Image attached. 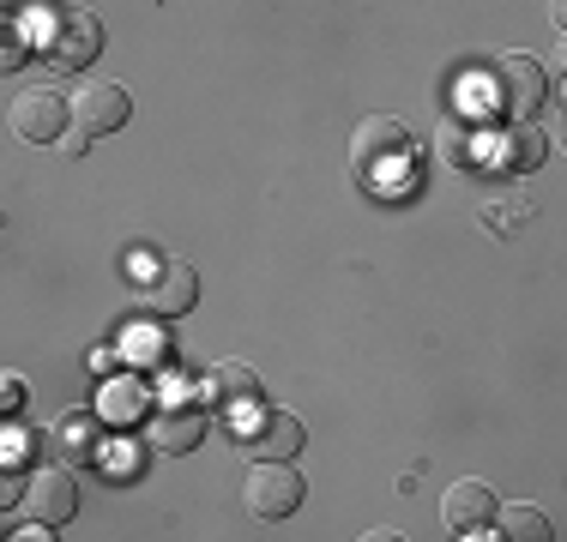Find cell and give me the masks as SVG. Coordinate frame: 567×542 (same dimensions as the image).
Masks as SVG:
<instances>
[{
	"mask_svg": "<svg viewBox=\"0 0 567 542\" xmlns=\"http://www.w3.org/2000/svg\"><path fill=\"white\" fill-rule=\"evenodd\" d=\"M411 127H404L399 115H369L357 133H350V169H357L362 187H393L411 175Z\"/></svg>",
	"mask_w": 567,
	"mask_h": 542,
	"instance_id": "6da1fadb",
	"label": "cell"
},
{
	"mask_svg": "<svg viewBox=\"0 0 567 542\" xmlns=\"http://www.w3.org/2000/svg\"><path fill=\"white\" fill-rule=\"evenodd\" d=\"M477 91L483 108H495L502 121H532L537 103H544V66L532 54H489L477 66Z\"/></svg>",
	"mask_w": 567,
	"mask_h": 542,
	"instance_id": "7a4b0ae2",
	"label": "cell"
},
{
	"mask_svg": "<svg viewBox=\"0 0 567 542\" xmlns=\"http://www.w3.org/2000/svg\"><path fill=\"white\" fill-rule=\"evenodd\" d=\"M7 121L24 145H55L73 121V91H55V85H24L19 97L7 103Z\"/></svg>",
	"mask_w": 567,
	"mask_h": 542,
	"instance_id": "3957f363",
	"label": "cell"
},
{
	"mask_svg": "<svg viewBox=\"0 0 567 542\" xmlns=\"http://www.w3.org/2000/svg\"><path fill=\"white\" fill-rule=\"evenodd\" d=\"M241 500H248L254 519L278 524L302 507V477L290 470V458H254L248 465V482H241Z\"/></svg>",
	"mask_w": 567,
	"mask_h": 542,
	"instance_id": "277c9868",
	"label": "cell"
},
{
	"mask_svg": "<svg viewBox=\"0 0 567 542\" xmlns=\"http://www.w3.org/2000/svg\"><path fill=\"white\" fill-rule=\"evenodd\" d=\"M133 115V97L110 79H85L73 91V139H103V133H121Z\"/></svg>",
	"mask_w": 567,
	"mask_h": 542,
	"instance_id": "5b68a950",
	"label": "cell"
},
{
	"mask_svg": "<svg viewBox=\"0 0 567 542\" xmlns=\"http://www.w3.org/2000/svg\"><path fill=\"white\" fill-rule=\"evenodd\" d=\"M49 54H55L61 66H85L103 54V19L85 7H66L49 19Z\"/></svg>",
	"mask_w": 567,
	"mask_h": 542,
	"instance_id": "8992f818",
	"label": "cell"
},
{
	"mask_svg": "<svg viewBox=\"0 0 567 542\" xmlns=\"http://www.w3.org/2000/svg\"><path fill=\"white\" fill-rule=\"evenodd\" d=\"M441 524H447L453 536H483L495 524V488L477 482V477L453 482L447 494H441Z\"/></svg>",
	"mask_w": 567,
	"mask_h": 542,
	"instance_id": "52a82bcc",
	"label": "cell"
},
{
	"mask_svg": "<svg viewBox=\"0 0 567 542\" xmlns=\"http://www.w3.org/2000/svg\"><path fill=\"white\" fill-rule=\"evenodd\" d=\"M24 500H31V512H37V524H66L79 512V482H73V465H43V470H31V488H24Z\"/></svg>",
	"mask_w": 567,
	"mask_h": 542,
	"instance_id": "ba28073f",
	"label": "cell"
},
{
	"mask_svg": "<svg viewBox=\"0 0 567 542\" xmlns=\"http://www.w3.org/2000/svg\"><path fill=\"white\" fill-rule=\"evenodd\" d=\"M236 440L248 446V458H296L308 434L290 410H260V423H254L248 434H236Z\"/></svg>",
	"mask_w": 567,
	"mask_h": 542,
	"instance_id": "9c48e42d",
	"label": "cell"
},
{
	"mask_svg": "<svg viewBox=\"0 0 567 542\" xmlns=\"http://www.w3.org/2000/svg\"><path fill=\"white\" fill-rule=\"evenodd\" d=\"M103 423H97V416H85V410H66L61 416V423L55 428H49V446H55V458H61V465H91V458H97L103 452V434H97Z\"/></svg>",
	"mask_w": 567,
	"mask_h": 542,
	"instance_id": "30bf717a",
	"label": "cell"
},
{
	"mask_svg": "<svg viewBox=\"0 0 567 542\" xmlns=\"http://www.w3.org/2000/svg\"><path fill=\"white\" fill-rule=\"evenodd\" d=\"M206 404H212V410L260 404V374H254L248 362H218V368H206Z\"/></svg>",
	"mask_w": 567,
	"mask_h": 542,
	"instance_id": "8fae6325",
	"label": "cell"
},
{
	"mask_svg": "<svg viewBox=\"0 0 567 542\" xmlns=\"http://www.w3.org/2000/svg\"><path fill=\"white\" fill-rule=\"evenodd\" d=\"M145 434H152L164 452H187V446H199V434H206V416L194 410V404H157L152 423H145Z\"/></svg>",
	"mask_w": 567,
	"mask_h": 542,
	"instance_id": "7c38bea8",
	"label": "cell"
},
{
	"mask_svg": "<svg viewBox=\"0 0 567 542\" xmlns=\"http://www.w3.org/2000/svg\"><path fill=\"white\" fill-rule=\"evenodd\" d=\"M145 302H152V314H187V308L199 302V278H194V265L164 260V271H157V278L145 283Z\"/></svg>",
	"mask_w": 567,
	"mask_h": 542,
	"instance_id": "4fadbf2b",
	"label": "cell"
},
{
	"mask_svg": "<svg viewBox=\"0 0 567 542\" xmlns=\"http://www.w3.org/2000/svg\"><path fill=\"white\" fill-rule=\"evenodd\" d=\"M495 536L507 542H549V512L544 507H495Z\"/></svg>",
	"mask_w": 567,
	"mask_h": 542,
	"instance_id": "5bb4252c",
	"label": "cell"
},
{
	"mask_svg": "<svg viewBox=\"0 0 567 542\" xmlns=\"http://www.w3.org/2000/svg\"><path fill=\"white\" fill-rule=\"evenodd\" d=\"M544 163V133L532 121H507L502 127V169H537Z\"/></svg>",
	"mask_w": 567,
	"mask_h": 542,
	"instance_id": "9a60e30c",
	"label": "cell"
},
{
	"mask_svg": "<svg viewBox=\"0 0 567 542\" xmlns=\"http://www.w3.org/2000/svg\"><path fill=\"white\" fill-rule=\"evenodd\" d=\"M441 157L453 163V169H471V163H477V133L465 127V121H441Z\"/></svg>",
	"mask_w": 567,
	"mask_h": 542,
	"instance_id": "2e32d148",
	"label": "cell"
},
{
	"mask_svg": "<svg viewBox=\"0 0 567 542\" xmlns=\"http://www.w3.org/2000/svg\"><path fill=\"white\" fill-rule=\"evenodd\" d=\"M525 217H532V206H519V211H507V206H489V211H483V223H489V229H507V223H525Z\"/></svg>",
	"mask_w": 567,
	"mask_h": 542,
	"instance_id": "e0dca14e",
	"label": "cell"
},
{
	"mask_svg": "<svg viewBox=\"0 0 567 542\" xmlns=\"http://www.w3.org/2000/svg\"><path fill=\"white\" fill-rule=\"evenodd\" d=\"M0 61H7V66H19V61H24V49H19V24H7V49H0Z\"/></svg>",
	"mask_w": 567,
	"mask_h": 542,
	"instance_id": "ac0fdd59",
	"label": "cell"
},
{
	"mask_svg": "<svg viewBox=\"0 0 567 542\" xmlns=\"http://www.w3.org/2000/svg\"><path fill=\"white\" fill-rule=\"evenodd\" d=\"M549 19H556V31H567V0H549Z\"/></svg>",
	"mask_w": 567,
	"mask_h": 542,
	"instance_id": "d6986e66",
	"label": "cell"
},
{
	"mask_svg": "<svg viewBox=\"0 0 567 542\" xmlns=\"http://www.w3.org/2000/svg\"><path fill=\"white\" fill-rule=\"evenodd\" d=\"M556 73L567 79V31H561V43H556Z\"/></svg>",
	"mask_w": 567,
	"mask_h": 542,
	"instance_id": "ffe728a7",
	"label": "cell"
},
{
	"mask_svg": "<svg viewBox=\"0 0 567 542\" xmlns=\"http://www.w3.org/2000/svg\"><path fill=\"white\" fill-rule=\"evenodd\" d=\"M556 145H567V103H561V115H556Z\"/></svg>",
	"mask_w": 567,
	"mask_h": 542,
	"instance_id": "44dd1931",
	"label": "cell"
}]
</instances>
